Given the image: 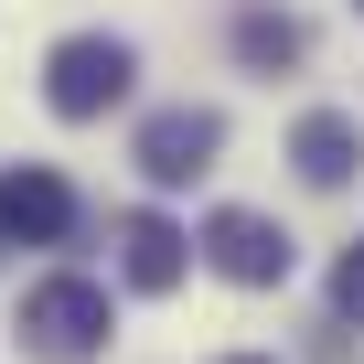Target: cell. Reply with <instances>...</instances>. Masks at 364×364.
Masks as SVG:
<instances>
[{"instance_id":"cell-4","label":"cell","mask_w":364,"mask_h":364,"mask_svg":"<svg viewBox=\"0 0 364 364\" xmlns=\"http://www.w3.org/2000/svg\"><path fill=\"white\" fill-rule=\"evenodd\" d=\"M193 247H204V268H215V279H236V289H279V279H289V257H300V247H289V225H279V215H257V204H215Z\"/></svg>"},{"instance_id":"cell-8","label":"cell","mask_w":364,"mask_h":364,"mask_svg":"<svg viewBox=\"0 0 364 364\" xmlns=\"http://www.w3.org/2000/svg\"><path fill=\"white\" fill-rule=\"evenodd\" d=\"M300 54H311V22H300V11H268V0L236 11V65H247V75H289Z\"/></svg>"},{"instance_id":"cell-1","label":"cell","mask_w":364,"mask_h":364,"mask_svg":"<svg viewBox=\"0 0 364 364\" xmlns=\"http://www.w3.org/2000/svg\"><path fill=\"white\" fill-rule=\"evenodd\" d=\"M129 86H139V43H129V33H65V43L43 54V107H54L65 129L107 118Z\"/></svg>"},{"instance_id":"cell-9","label":"cell","mask_w":364,"mask_h":364,"mask_svg":"<svg viewBox=\"0 0 364 364\" xmlns=\"http://www.w3.org/2000/svg\"><path fill=\"white\" fill-rule=\"evenodd\" d=\"M332 311H343V321H364V247H343V257H332Z\"/></svg>"},{"instance_id":"cell-10","label":"cell","mask_w":364,"mask_h":364,"mask_svg":"<svg viewBox=\"0 0 364 364\" xmlns=\"http://www.w3.org/2000/svg\"><path fill=\"white\" fill-rule=\"evenodd\" d=\"M225 364H268V353H225Z\"/></svg>"},{"instance_id":"cell-6","label":"cell","mask_w":364,"mask_h":364,"mask_svg":"<svg viewBox=\"0 0 364 364\" xmlns=\"http://www.w3.org/2000/svg\"><path fill=\"white\" fill-rule=\"evenodd\" d=\"M193 257H204V247L182 236L171 215H129V225H118V279H129V289H150V300H161V289H182V268H193Z\"/></svg>"},{"instance_id":"cell-3","label":"cell","mask_w":364,"mask_h":364,"mask_svg":"<svg viewBox=\"0 0 364 364\" xmlns=\"http://www.w3.org/2000/svg\"><path fill=\"white\" fill-rule=\"evenodd\" d=\"M215 150H225V118H215V107H193V97H182V107H150V118H139V139H129V161H139L150 193L204 182V171H215Z\"/></svg>"},{"instance_id":"cell-7","label":"cell","mask_w":364,"mask_h":364,"mask_svg":"<svg viewBox=\"0 0 364 364\" xmlns=\"http://www.w3.org/2000/svg\"><path fill=\"white\" fill-rule=\"evenodd\" d=\"M353 161H364V129H353L343 107H311V118L289 129V171L311 182V193H343V182H353Z\"/></svg>"},{"instance_id":"cell-11","label":"cell","mask_w":364,"mask_h":364,"mask_svg":"<svg viewBox=\"0 0 364 364\" xmlns=\"http://www.w3.org/2000/svg\"><path fill=\"white\" fill-rule=\"evenodd\" d=\"M353 11H364V0H353Z\"/></svg>"},{"instance_id":"cell-5","label":"cell","mask_w":364,"mask_h":364,"mask_svg":"<svg viewBox=\"0 0 364 364\" xmlns=\"http://www.w3.org/2000/svg\"><path fill=\"white\" fill-rule=\"evenodd\" d=\"M75 225H86V204H75V182L54 161H11L0 171V247H65Z\"/></svg>"},{"instance_id":"cell-2","label":"cell","mask_w":364,"mask_h":364,"mask_svg":"<svg viewBox=\"0 0 364 364\" xmlns=\"http://www.w3.org/2000/svg\"><path fill=\"white\" fill-rule=\"evenodd\" d=\"M107 332H118V311H107V289H97V279L54 268V279H33V289H22V343H33L43 364H86V353H107Z\"/></svg>"}]
</instances>
